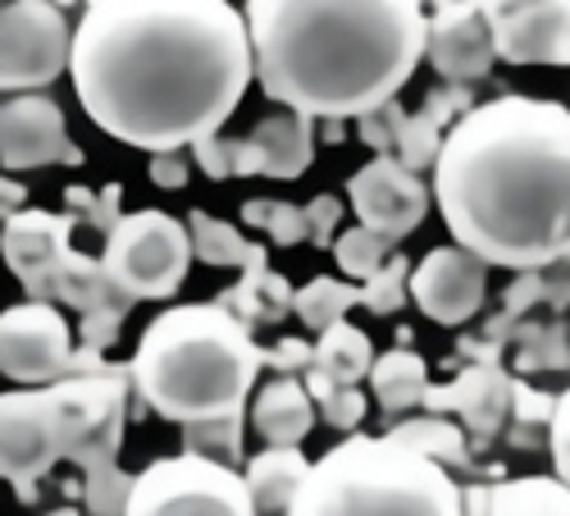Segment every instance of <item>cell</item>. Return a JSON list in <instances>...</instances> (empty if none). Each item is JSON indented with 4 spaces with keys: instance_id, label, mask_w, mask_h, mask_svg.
Masks as SVG:
<instances>
[{
    "instance_id": "obj_1",
    "label": "cell",
    "mask_w": 570,
    "mask_h": 516,
    "mask_svg": "<svg viewBox=\"0 0 570 516\" xmlns=\"http://www.w3.org/2000/svg\"><path fill=\"white\" fill-rule=\"evenodd\" d=\"M69 78L106 137L183 152L219 133L256 78L247 14L228 0H87Z\"/></svg>"
},
{
    "instance_id": "obj_2",
    "label": "cell",
    "mask_w": 570,
    "mask_h": 516,
    "mask_svg": "<svg viewBox=\"0 0 570 516\" xmlns=\"http://www.w3.org/2000/svg\"><path fill=\"white\" fill-rule=\"evenodd\" d=\"M434 202L452 243L498 270L570 256V106L493 97L470 106L434 160Z\"/></svg>"
},
{
    "instance_id": "obj_3",
    "label": "cell",
    "mask_w": 570,
    "mask_h": 516,
    "mask_svg": "<svg viewBox=\"0 0 570 516\" xmlns=\"http://www.w3.org/2000/svg\"><path fill=\"white\" fill-rule=\"evenodd\" d=\"M261 91L320 119H361L411 82L430 41L424 0H247Z\"/></svg>"
},
{
    "instance_id": "obj_4",
    "label": "cell",
    "mask_w": 570,
    "mask_h": 516,
    "mask_svg": "<svg viewBox=\"0 0 570 516\" xmlns=\"http://www.w3.org/2000/svg\"><path fill=\"white\" fill-rule=\"evenodd\" d=\"M265 348L252 324L224 302H187L160 311L132 352V389L174 426L243 416L256 389Z\"/></svg>"
},
{
    "instance_id": "obj_5",
    "label": "cell",
    "mask_w": 570,
    "mask_h": 516,
    "mask_svg": "<svg viewBox=\"0 0 570 516\" xmlns=\"http://www.w3.org/2000/svg\"><path fill=\"white\" fill-rule=\"evenodd\" d=\"M338 512H424L452 516L461 507V489L443 471V461L420 452L415 444L389 435H352L328 448L293 498V516H338Z\"/></svg>"
},
{
    "instance_id": "obj_6",
    "label": "cell",
    "mask_w": 570,
    "mask_h": 516,
    "mask_svg": "<svg viewBox=\"0 0 570 516\" xmlns=\"http://www.w3.org/2000/svg\"><path fill=\"white\" fill-rule=\"evenodd\" d=\"M193 233L183 220L147 206L119 215V224L106 233L101 265L132 302H165L183 289L193 270Z\"/></svg>"
},
{
    "instance_id": "obj_7",
    "label": "cell",
    "mask_w": 570,
    "mask_h": 516,
    "mask_svg": "<svg viewBox=\"0 0 570 516\" xmlns=\"http://www.w3.org/2000/svg\"><path fill=\"white\" fill-rule=\"evenodd\" d=\"M132 516H169V512H215V516H252L247 476L233 471V461L206 452H178L151 461L128 489Z\"/></svg>"
},
{
    "instance_id": "obj_8",
    "label": "cell",
    "mask_w": 570,
    "mask_h": 516,
    "mask_svg": "<svg viewBox=\"0 0 570 516\" xmlns=\"http://www.w3.org/2000/svg\"><path fill=\"white\" fill-rule=\"evenodd\" d=\"M73 28L60 0H6L0 6V91H37L69 74Z\"/></svg>"
},
{
    "instance_id": "obj_9",
    "label": "cell",
    "mask_w": 570,
    "mask_h": 516,
    "mask_svg": "<svg viewBox=\"0 0 570 516\" xmlns=\"http://www.w3.org/2000/svg\"><path fill=\"white\" fill-rule=\"evenodd\" d=\"M69 457V435L56 389H10L0 393V480H10L19 498L37 494V480Z\"/></svg>"
},
{
    "instance_id": "obj_10",
    "label": "cell",
    "mask_w": 570,
    "mask_h": 516,
    "mask_svg": "<svg viewBox=\"0 0 570 516\" xmlns=\"http://www.w3.org/2000/svg\"><path fill=\"white\" fill-rule=\"evenodd\" d=\"M128 370H73L60 374L51 384L60 398V416H65V435H69V457L82 471L87 466L115 461L119 444H124V420H128Z\"/></svg>"
},
{
    "instance_id": "obj_11",
    "label": "cell",
    "mask_w": 570,
    "mask_h": 516,
    "mask_svg": "<svg viewBox=\"0 0 570 516\" xmlns=\"http://www.w3.org/2000/svg\"><path fill=\"white\" fill-rule=\"evenodd\" d=\"M69 320L46 302H19L0 311V374L14 384H56L73 366Z\"/></svg>"
},
{
    "instance_id": "obj_12",
    "label": "cell",
    "mask_w": 570,
    "mask_h": 516,
    "mask_svg": "<svg viewBox=\"0 0 570 516\" xmlns=\"http://www.w3.org/2000/svg\"><path fill=\"white\" fill-rule=\"evenodd\" d=\"M347 197H352L356 220L370 224L374 233H384L389 243H402L406 233H415L424 224V215H430V202H434L424 178L389 152H379L370 165H361L347 178Z\"/></svg>"
},
{
    "instance_id": "obj_13",
    "label": "cell",
    "mask_w": 570,
    "mask_h": 516,
    "mask_svg": "<svg viewBox=\"0 0 570 516\" xmlns=\"http://www.w3.org/2000/svg\"><path fill=\"white\" fill-rule=\"evenodd\" d=\"M0 165L6 169H46V165H82V147L69 137V119L51 97L14 91L0 106Z\"/></svg>"
},
{
    "instance_id": "obj_14",
    "label": "cell",
    "mask_w": 570,
    "mask_h": 516,
    "mask_svg": "<svg viewBox=\"0 0 570 516\" xmlns=\"http://www.w3.org/2000/svg\"><path fill=\"white\" fill-rule=\"evenodd\" d=\"M73 215H51V211H14L0 228V256H6L10 274L32 293L56 302L65 265L73 256L69 247Z\"/></svg>"
},
{
    "instance_id": "obj_15",
    "label": "cell",
    "mask_w": 570,
    "mask_h": 516,
    "mask_svg": "<svg viewBox=\"0 0 570 516\" xmlns=\"http://www.w3.org/2000/svg\"><path fill=\"white\" fill-rule=\"evenodd\" d=\"M484 293H489V261L461 243H443L424 252L420 265H411V302L434 324H465L484 306Z\"/></svg>"
},
{
    "instance_id": "obj_16",
    "label": "cell",
    "mask_w": 570,
    "mask_h": 516,
    "mask_svg": "<svg viewBox=\"0 0 570 516\" xmlns=\"http://www.w3.org/2000/svg\"><path fill=\"white\" fill-rule=\"evenodd\" d=\"M424 56H430V65L448 82L489 78V69L498 60V46H493V23L480 10V0H434Z\"/></svg>"
},
{
    "instance_id": "obj_17",
    "label": "cell",
    "mask_w": 570,
    "mask_h": 516,
    "mask_svg": "<svg viewBox=\"0 0 570 516\" xmlns=\"http://www.w3.org/2000/svg\"><path fill=\"white\" fill-rule=\"evenodd\" d=\"M498 60L570 65V0H507L489 14Z\"/></svg>"
},
{
    "instance_id": "obj_18",
    "label": "cell",
    "mask_w": 570,
    "mask_h": 516,
    "mask_svg": "<svg viewBox=\"0 0 570 516\" xmlns=\"http://www.w3.org/2000/svg\"><path fill=\"white\" fill-rule=\"evenodd\" d=\"M315 160V119L278 110L261 119L247 137H237V178H302Z\"/></svg>"
},
{
    "instance_id": "obj_19",
    "label": "cell",
    "mask_w": 570,
    "mask_h": 516,
    "mask_svg": "<svg viewBox=\"0 0 570 516\" xmlns=\"http://www.w3.org/2000/svg\"><path fill=\"white\" fill-rule=\"evenodd\" d=\"M311 426H315V398L297 374H278L252 402V430L265 444H302Z\"/></svg>"
},
{
    "instance_id": "obj_20",
    "label": "cell",
    "mask_w": 570,
    "mask_h": 516,
    "mask_svg": "<svg viewBox=\"0 0 570 516\" xmlns=\"http://www.w3.org/2000/svg\"><path fill=\"white\" fill-rule=\"evenodd\" d=\"M306 471H311V461H306L302 444H269L243 471L247 489H252V507L256 512H293V498H297Z\"/></svg>"
},
{
    "instance_id": "obj_21",
    "label": "cell",
    "mask_w": 570,
    "mask_h": 516,
    "mask_svg": "<svg viewBox=\"0 0 570 516\" xmlns=\"http://www.w3.org/2000/svg\"><path fill=\"white\" fill-rule=\"evenodd\" d=\"M465 512H498V516H570V485L543 480V476H525V480H507L493 489H474L461 494Z\"/></svg>"
},
{
    "instance_id": "obj_22",
    "label": "cell",
    "mask_w": 570,
    "mask_h": 516,
    "mask_svg": "<svg viewBox=\"0 0 570 516\" xmlns=\"http://www.w3.org/2000/svg\"><path fill=\"white\" fill-rule=\"evenodd\" d=\"M324 380H334V384H361L370 380V366H374V343L365 330H356V324L334 320L328 330H320L315 339V361H311Z\"/></svg>"
},
{
    "instance_id": "obj_23",
    "label": "cell",
    "mask_w": 570,
    "mask_h": 516,
    "mask_svg": "<svg viewBox=\"0 0 570 516\" xmlns=\"http://www.w3.org/2000/svg\"><path fill=\"white\" fill-rule=\"evenodd\" d=\"M370 389H374L379 407H384V416H402L406 407L424 402V393H430V370H424V357H415L411 348H393L384 357H374Z\"/></svg>"
},
{
    "instance_id": "obj_24",
    "label": "cell",
    "mask_w": 570,
    "mask_h": 516,
    "mask_svg": "<svg viewBox=\"0 0 570 516\" xmlns=\"http://www.w3.org/2000/svg\"><path fill=\"white\" fill-rule=\"evenodd\" d=\"M424 402H434V407H461L465 426L489 435L498 420H502V411H507V380H502V374H493V370H470L465 380H456L452 389L424 393Z\"/></svg>"
},
{
    "instance_id": "obj_25",
    "label": "cell",
    "mask_w": 570,
    "mask_h": 516,
    "mask_svg": "<svg viewBox=\"0 0 570 516\" xmlns=\"http://www.w3.org/2000/svg\"><path fill=\"white\" fill-rule=\"evenodd\" d=\"M187 233H193L197 261H206V265H215V270L265 265V247H261V243H247L233 224H224V220H215V215H206V211L187 215Z\"/></svg>"
},
{
    "instance_id": "obj_26",
    "label": "cell",
    "mask_w": 570,
    "mask_h": 516,
    "mask_svg": "<svg viewBox=\"0 0 570 516\" xmlns=\"http://www.w3.org/2000/svg\"><path fill=\"white\" fill-rule=\"evenodd\" d=\"M219 302L228 311H237L247 324H256V320H283V315L293 311V284L283 274H274L269 265H247L243 284H233Z\"/></svg>"
},
{
    "instance_id": "obj_27",
    "label": "cell",
    "mask_w": 570,
    "mask_h": 516,
    "mask_svg": "<svg viewBox=\"0 0 570 516\" xmlns=\"http://www.w3.org/2000/svg\"><path fill=\"white\" fill-rule=\"evenodd\" d=\"M452 101H461V97H434L430 101V110H420L415 119H402L397 124V147H402V165H411L415 174L420 169H430L434 160H439V147H443V119L452 115Z\"/></svg>"
},
{
    "instance_id": "obj_28",
    "label": "cell",
    "mask_w": 570,
    "mask_h": 516,
    "mask_svg": "<svg viewBox=\"0 0 570 516\" xmlns=\"http://www.w3.org/2000/svg\"><path fill=\"white\" fill-rule=\"evenodd\" d=\"M352 306H361V289L343 284V279H328V274H315L306 289L293 293V311L302 324H311V330H328L334 320H343Z\"/></svg>"
},
{
    "instance_id": "obj_29",
    "label": "cell",
    "mask_w": 570,
    "mask_h": 516,
    "mask_svg": "<svg viewBox=\"0 0 570 516\" xmlns=\"http://www.w3.org/2000/svg\"><path fill=\"white\" fill-rule=\"evenodd\" d=\"M389 247L393 243L384 238V233H374L370 224H356V228H347V233H338V238H334V261H338V270L347 279H361V284H365V279L389 261Z\"/></svg>"
},
{
    "instance_id": "obj_30",
    "label": "cell",
    "mask_w": 570,
    "mask_h": 516,
    "mask_svg": "<svg viewBox=\"0 0 570 516\" xmlns=\"http://www.w3.org/2000/svg\"><path fill=\"white\" fill-rule=\"evenodd\" d=\"M237 215H243V224H252V228H265L278 247L306 243V206L252 197V202H243V211H237Z\"/></svg>"
},
{
    "instance_id": "obj_31",
    "label": "cell",
    "mask_w": 570,
    "mask_h": 516,
    "mask_svg": "<svg viewBox=\"0 0 570 516\" xmlns=\"http://www.w3.org/2000/svg\"><path fill=\"white\" fill-rule=\"evenodd\" d=\"M406 298H411V261L406 256H389L361 289V306L374 315H397L406 306Z\"/></svg>"
},
{
    "instance_id": "obj_32",
    "label": "cell",
    "mask_w": 570,
    "mask_h": 516,
    "mask_svg": "<svg viewBox=\"0 0 570 516\" xmlns=\"http://www.w3.org/2000/svg\"><path fill=\"white\" fill-rule=\"evenodd\" d=\"M393 435L406 439V444H415L420 452H430L443 466L465 461V439H461V430L452 426V420H402Z\"/></svg>"
},
{
    "instance_id": "obj_33",
    "label": "cell",
    "mask_w": 570,
    "mask_h": 516,
    "mask_svg": "<svg viewBox=\"0 0 570 516\" xmlns=\"http://www.w3.org/2000/svg\"><path fill=\"white\" fill-rule=\"evenodd\" d=\"M233 430H243V416L183 426V439H187V448H193V452H206V457H219V461H237V457H243V439H233Z\"/></svg>"
},
{
    "instance_id": "obj_34",
    "label": "cell",
    "mask_w": 570,
    "mask_h": 516,
    "mask_svg": "<svg viewBox=\"0 0 570 516\" xmlns=\"http://www.w3.org/2000/svg\"><path fill=\"white\" fill-rule=\"evenodd\" d=\"M128 489H132V480L115 461L87 466V507L91 512H128Z\"/></svg>"
},
{
    "instance_id": "obj_35",
    "label": "cell",
    "mask_w": 570,
    "mask_h": 516,
    "mask_svg": "<svg viewBox=\"0 0 570 516\" xmlns=\"http://www.w3.org/2000/svg\"><path fill=\"white\" fill-rule=\"evenodd\" d=\"M315 411H320L324 426H334V430H352V426H361V420H365V393H361L356 384H338V389L328 393Z\"/></svg>"
},
{
    "instance_id": "obj_36",
    "label": "cell",
    "mask_w": 570,
    "mask_h": 516,
    "mask_svg": "<svg viewBox=\"0 0 570 516\" xmlns=\"http://www.w3.org/2000/svg\"><path fill=\"white\" fill-rule=\"evenodd\" d=\"M193 160L206 169V178H237V137H202L193 143Z\"/></svg>"
},
{
    "instance_id": "obj_37",
    "label": "cell",
    "mask_w": 570,
    "mask_h": 516,
    "mask_svg": "<svg viewBox=\"0 0 570 516\" xmlns=\"http://www.w3.org/2000/svg\"><path fill=\"white\" fill-rule=\"evenodd\" d=\"M119 197H124V193H119V183H110V187H106V193H101V197H91V193H87V187H69V206L87 211V220H91V224H97L101 233H110V228L119 224Z\"/></svg>"
},
{
    "instance_id": "obj_38",
    "label": "cell",
    "mask_w": 570,
    "mask_h": 516,
    "mask_svg": "<svg viewBox=\"0 0 570 516\" xmlns=\"http://www.w3.org/2000/svg\"><path fill=\"white\" fill-rule=\"evenodd\" d=\"M548 448H552V471L570 485V389L552 402V426H548Z\"/></svg>"
},
{
    "instance_id": "obj_39",
    "label": "cell",
    "mask_w": 570,
    "mask_h": 516,
    "mask_svg": "<svg viewBox=\"0 0 570 516\" xmlns=\"http://www.w3.org/2000/svg\"><path fill=\"white\" fill-rule=\"evenodd\" d=\"M338 220H343V202L338 197H315V202H306V238L315 243V247H334V228H338Z\"/></svg>"
},
{
    "instance_id": "obj_40",
    "label": "cell",
    "mask_w": 570,
    "mask_h": 516,
    "mask_svg": "<svg viewBox=\"0 0 570 516\" xmlns=\"http://www.w3.org/2000/svg\"><path fill=\"white\" fill-rule=\"evenodd\" d=\"M397 124H402L397 101H389V106H379V110H370V115H361V119H356L361 143H365V147H374V152H384L389 143H397Z\"/></svg>"
},
{
    "instance_id": "obj_41",
    "label": "cell",
    "mask_w": 570,
    "mask_h": 516,
    "mask_svg": "<svg viewBox=\"0 0 570 516\" xmlns=\"http://www.w3.org/2000/svg\"><path fill=\"white\" fill-rule=\"evenodd\" d=\"M311 361H315V348L302 343V339H283V343L265 348V366H274V370H283V374H293V370H302V366H311Z\"/></svg>"
},
{
    "instance_id": "obj_42",
    "label": "cell",
    "mask_w": 570,
    "mask_h": 516,
    "mask_svg": "<svg viewBox=\"0 0 570 516\" xmlns=\"http://www.w3.org/2000/svg\"><path fill=\"white\" fill-rule=\"evenodd\" d=\"M151 183L169 187V193L187 187V156L183 152H151Z\"/></svg>"
},
{
    "instance_id": "obj_43",
    "label": "cell",
    "mask_w": 570,
    "mask_h": 516,
    "mask_svg": "<svg viewBox=\"0 0 570 516\" xmlns=\"http://www.w3.org/2000/svg\"><path fill=\"white\" fill-rule=\"evenodd\" d=\"M14 211H23V183L0 178V220H10Z\"/></svg>"
},
{
    "instance_id": "obj_44",
    "label": "cell",
    "mask_w": 570,
    "mask_h": 516,
    "mask_svg": "<svg viewBox=\"0 0 570 516\" xmlns=\"http://www.w3.org/2000/svg\"><path fill=\"white\" fill-rule=\"evenodd\" d=\"M502 6H507V0H480V10H484V14H493V10H502Z\"/></svg>"
}]
</instances>
